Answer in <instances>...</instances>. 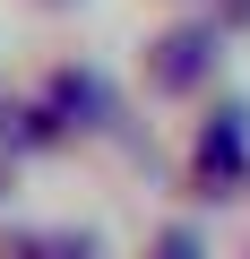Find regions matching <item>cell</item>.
<instances>
[{"instance_id":"6da1fadb","label":"cell","mask_w":250,"mask_h":259,"mask_svg":"<svg viewBox=\"0 0 250 259\" xmlns=\"http://www.w3.org/2000/svg\"><path fill=\"white\" fill-rule=\"evenodd\" d=\"M156 69H164V78H173V87H181V78H198V69H207V35H173V44H164V61H156Z\"/></svg>"},{"instance_id":"7a4b0ae2","label":"cell","mask_w":250,"mask_h":259,"mask_svg":"<svg viewBox=\"0 0 250 259\" xmlns=\"http://www.w3.org/2000/svg\"><path fill=\"white\" fill-rule=\"evenodd\" d=\"M164 259H198V250H190V242H181V233H173V242H164Z\"/></svg>"}]
</instances>
